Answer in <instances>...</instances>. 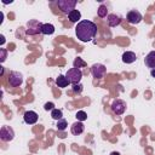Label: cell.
<instances>
[{
	"label": "cell",
	"instance_id": "cell-1",
	"mask_svg": "<svg viewBox=\"0 0 155 155\" xmlns=\"http://www.w3.org/2000/svg\"><path fill=\"white\" fill-rule=\"evenodd\" d=\"M75 34H76V36L80 41L88 42L96 36L97 25L92 21H88V19L80 21L78 23V25L75 27Z\"/></svg>",
	"mask_w": 155,
	"mask_h": 155
},
{
	"label": "cell",
	"instance_id": "cell-2",
	"mask_svg": "<svg viewBox=\"0 0 155 155\" xmlns=\"http://www.w3.org/2000/svg\"><path fill=\"white\" fill-rule=\"evenodd\" d=\"M57 6L59 7V10L62 12L69 15L73 10H75L76 0H58L57 1Z\"/></svg>",
	"mask_w": 155,
	"mask_h": 155
},
{
	"label": "cell",
	"instance_id": "cell-3",
	"mask_svg": "<svg viewBox=\"0 0 155 155\" xmlns=\"http://www.w3.org/2000/svg\"><path fill=\"white\" fill-rule=\"evenodd\" d=\"M65 78L69 80V82L70 84H80V80H81V78H82V71L80 70V69H78V68H71V69H69L68 71H67V74H65Z\"/></svg>",
	"mask_w": 155,
	"mask_h": 155
},
{
	"label": "cell",
	"instance_id": "cell-4",
	"mask_svg": "<svg viewBox=\"0 0 155 155\" xmlns=\"http://www.w3.org/2000/svg\"><path fill=\"white\" fill-rule=\"evenodd\" d=\"M15 138V131L10 126H1L0 128V139L2 142H11Z\"/></svg>",
	"mask_w": 155,
	"mask_h": 155
},
{
	"label": "cell",
	"instance_id": "cell-5",
	"mask_svg": "<svg viewBox=\"0 0 155 155\" xmlns=\"http://www.w3.org/2000/svg\"><path fill=\"white\" fill-rule=\"evenodd\" d=\"M8 84L12 87H19L23 84V75L19 71H11L8 75Z\"/></svg>",
	"mask_w": 155,
	"mask_h": 155
},
{
	"label": "cell",
	"instance_id": "cell-6",
	"mask_svg": "<svg viewBox=\"0 0 155 155\" xmlns=\"http://www.w3.org/2000/svg\"><path fill=\"white\" fill-rule=\"evenodd\" d=\"M110 108H111V110H113L114 114L121 115V114H124L125 110H126V102L122 101V99H115V101H113Z\"/></svg>",
	"mask_w": 155,
	"mask_h": 155
},
{
	"label": "cell",
	"instance_id": "cell-7",
	"mask_svg": "<svg viewBox=\"0 0 155 155\" xmlns=\"http://www.w3.org/2000/svg\"><path fill=\"white\" fill-rule=\"evenodd\" d=\"M105 71H107L105 65H103V64H101V63H94V64L91 67V74H92V76L96 78V79L103 78L104 74H105Z\"/></svg>",
	"mask_w": 155,
	"mask_h": 155
},
{
	"label": "cell",
	"instance_id": "cell-8",
	"mask_svg": "<svg viewBox=\"0 0 155 155\" xmlns=\"http://www.w3.org/2000/svg\"><path fill=\"white\" fill-rule=\"evenodd\" d=\"M143 19V16L139 11L137 10H131L127 15H126V21L130 23V24H138L140 21Z\"/></svg>",
	"mask_w": 155,
	"mask_h": 155
},
{
	"label": "cell",
	"instance_id": "cell-9",
	"mask_svg": "<svg viewBox=\"0 0 155 155\" xmlns=\"http://www.w3.org/2000/svg\"><path fill=\"white\" fill-rule=\"evenodd\" d=\"M41 27L42 24L36 21V19H31L30 22H28V29H27V34L28 35H35L38 33H41Z\"/></svg>",
	"mask_w": 155,
	"mask_h": 155
},
{
	"label": "cell",
	"instance_id": "cell-10",
	"mask_svg": "<svg viewBox=\"0 0 155 155\" xmlns=\"http://www.w3.org/2000/svg\"><path fill=\"white\" fill-rule=\"evenodd\" d=\"M38 119H39V115H38L34 110H28V111H25L24 115H23V120H24V122L28 124V125H34V124H36Z\"/></svg>",
	"mask_w": 155,
	"mask_h": 155
},
{
	"label": "cell",
	"instance_id": "cell-11",
	"mask_svg": "<svg viewBox=\"0 0 155 155\" xmlns=\"http://www.w3.org/2000/svg\"><path fill=\"white\" fill-rule=\"evenodd\" d=\"M107 22H108L109 27H116L121 23V17L115 15V13H110L107 16Z\"/></svg>",
	"mask_w": 155,
	"mask_h": 155
},
{
	"label": "cell",
	"instance_id": "cell-12",
	"mask_svg": "<svg viewBox=\"0 0 155 155\" xmlns=\"http://www.w3.org/2000/svg\"><path fill=\"white\" fill-rule=\"evenodd\" d=\"M84 130H85V126H84V124H82L81 121L74 122V124L71 125V127H70V131H71V133H73L74 136L81 134V133L84 132Z\"/></svg>",
	"mask_w": 155,
	"mask_h": 155
},
{
	"label": "cell",
	"instance_id": "cell-13",
	"mask_svg": "<svg viewBox=\"0 0 155 155\" xmlns=\"http://www.w3.org/2000/svg\"><path fill=\"white\" fill-rule=\"evenodd\" d=\"M136 59H137V56L132 51H126L122 54V62L126 63V64H131V63L136 62Z\"/></svg>",
	"mask_w": 155,
	"mask_h": 155
},
{
	"label": "cell",
	"instance_id": "cell-14",
	"mask_svg": "<svg viewBox=\"0 0 155 155\" xmlns=\"http://www.w3.org/2000/svg\"><path fill=\"white\" fill-rule=\"evenodd\" d=\"M144 62H145V65H147L148 68H150V70H151V69H155V51L149 52V53L147 54Z\"/></svg>",
	"mask_w": 155,
	"mask_h": 155
},
{
	"label": "cell",
	"instance_id": "cell-15",
	"mask_svg": "<svg viewBox=\"0 0 155 155\" xmlns=\"http://www.w3.org/2000/svg\"><path fill=\"white\" fill-rule=\"evenodd\" d=\"M54 33V25L51 23H44L41 27V34L44 35H51Z\"/></svg>",
	"mask_w": 155,
	"mask_h": 155
},
{
	"label": "cell",
	"instance_id": "cell-16",
	"mask_svg": "<svg viewBox=\"0 0 155 155\" xmlns=\"http://www.w3.org/2000/svg\"><path fill=\"white\" fill-rule=\"evenodd\" d=\"M69 84H70V82H69V80L65 78V75H58V78L56 79V85H57L58 87H61V88L67 87Z\"/></svg>",
	"mask_w": 155,
	"mask_h": 155
},
{
	"label": "cell",
	"instance_id": "cell-17",
	"mask_svg": "<svg viewBox=\"0 0 155 155\" xmlns=\"http://www.w3.org/2000/svg\"><path fill=\"white\" fill-rule=\"evenodd\" d=\"M68 18H69V21L70 22H78L80 18H81V13H80V11L79 10H73L69 15H68Z\"/></svg>",
	"mask_w": 155,
	"mask_h": 155
},
{
	"label": "cell",
	"instance_id": "cell-18",
	"mask_svg": "<svg viewBox=\"0 0 155 155\" xmlns=\"http://www.w3.org/2000/svg\"><path fill=\"white\" fill-rule=\"evenodd\" d=\"M51 117L52 119H54V120H59V119H63V113H62V110L61 109H53L52 111H51Z\"/></svg>",
	"mask_w": 155,
	"mask_h": 155
},
{
	"label": "cell",
	"instance_id": "cell-19",
	"mask_svg": "<svg viewBox=\"0 0 155 155\" xmlns=\"http://www.w3.org/2000/svg\"><path fill=\"white\" fill-rule=\"evenodd\" d=\"M73 64H74V68H78V69H80L82 67H86V62L82 58H80V57L75 58L74 62H73Z\"/></svg>",
	"mask_w": 155,
	"mask_h": 155
},
{
	"label": "cell",
	"instance_id": "cell-20",
	"mask_svg": "<svg viewBox=\"0 0 155 155\" xmlns=\"http://www.w3.org/2000/svg\"><path fill=\"white\" fill-rule=\"evenodd\" d=\"M67 126H68V122H67L65 119H59V120H57V130H58V131H64V130L67 128Z\"/></svg>",
	"mask_w": 155,
	"mask_h": 155
},
{
	"label": "cell",
	"instance_id": "cell-21",
	"mask_svg": "<svg viewBox=\"0 0 155 155\" xmlns=\"http://www.w3.org/2000/svg\"><path fill=\"white\" fill-rule=\"evenodd\" d=\"M97 13H98V16H99L101 18L107 17V13H108V8H107V6H105V5H101V6L98 7V10H97Z\"/></svg>",
	"mask_w": 155,
	"mask_h": 155
},
{
	"label": "cell",
	"instance_id": "cell-22",
	"mask_svg": "<svg viewBox=\"0 0 155 155\" xmlns=\"http://www.w3.org/2000/svg\"><path fill=\"white\" fill-rule=\"evenodd\" d=\"M75 116H76L78 121H81V122H82V121H85V120L87 119V114H86L84 110H79V111L76 113V115H75Z\"/></svg>",
	"mask_w": 155,
	"mask_h": 155
},
{
	"label": "cell",
	"instance_id": "cell-23",
	"mask_svg": "<svg viewBox=\"0 0 155 155\" xmlns=\"http://www.w3.org/2000/svg\"><path fill=\"white\" fill-rule=\"evenodd\" d=\"M82 85L81 84H74L73 85V91L75 92V93H81V91H82Z\"/></svg>",
	"mask_w": 155,
	"mask_h": 155
},
{
	"label": "cell",
	"instance_id": "cell-24",
	"mask_svg": "<svg viewBox=\"0 0 155 155\" xmlns=\"http://www.w3.org/2000/svg\"><path fill=\"white\" fill-rule=\"evenodd\" d=\"M7 56V51L5 48H0V62H4L6 59Z\"/></svg>",
	"mask_w": 155,
	"mask_h": 155
},
{
	"label": "cell",
	"instance_id": "cell-25",
	"mask_svg": "<svg viewBox=\"0 0 155 155\" xmlns=\"http://www.w3.org/2000/svg\"><path fill=\"white\" fill-rule=\"evenodd\" d=\"M44 109H45L46 111H48V110H51V111H52V110L54 109V104H53L52 102H47V103L44 105Z\"/></svg>",
	"mask_w": 155,
	"mask_h": 155
},
{
	"label": "cell",
	"instance_id": "cell-26",
	"mask_svg": "<svg viewBox=\"0 0 155 155\" xmlns=\"http://www.w3.org/2000/svg\"><path fill=\"white\" fill-rule=\"evenodd\" d=\"M0 39H1V40H0V44L4 45V44H5V36H4V35H0Z\"/></svg>",
	"mask_w": 155,
	"mask_h": 155
},
{
	"label": "cell",
	"instance_id": "cell-27",
	"mask_svg": "<svg viewBox=\"0 0 155 155\" xmlns=\"http://www.w3.org/2000/svg\"><path fill=\"white\" fill-rule=\"evenodd\" d=\"M150 74H151L153 78H155V69H151V70H150Z\"/></svg>",
	"mask_w": 155,
	"mask_h": 155
},
{
	"label": "cell",
	"instance_id": "cell-28",
	"mask_svg": "<svg viewBox=\"0 0 155 155\" xmlns=\"http://www.w3.org/2000/svg\"><path fill=\"white\" fill-rule=\"evenodd\" d=\"M110 155H120V153H117V151H113V153H110Z\"/></svg>",
	"mask_w": 155,
	"mask_h": 155
}]
</instances>
